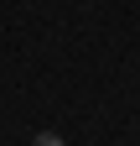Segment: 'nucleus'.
Listing matches in <instances>:
<instances>
[{
	"instance_id": "1",
	"label": "nucleus",
	"mask_w": 140,
	"mask_h": 146,
	"mask_svg": "<svg viewBox=\"0 0 140 146\" xmlns=\"http://www.w3.org/2000/svg\"><path fill=\"white\" fill-rule=\"evenodd\" d=\"M31 146H67L62 136H52V131H37V141H31Z\"/></svg>"
}]
</instances>
